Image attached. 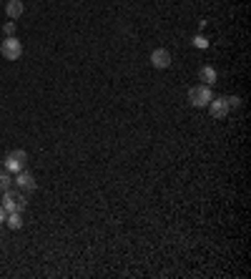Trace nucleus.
<instances>
[{
  "instance_id": "1",
  "label": "nucleus",
  "mask_w": 251,
  "mask_h": 279,
  "mask_svg": "<svg viewBox=\"0 0 251 279\" xmlns=\"http://www.w3.org/2000/svg\"><path fill=\"white\" fill-rule=\"evenodd\" d=\"M8 214H20L26 206H28V199H26V194L23 191H13V189H8V191H3V204H0Z\"/></svg>"
},
{
  "instance_id": "2",
  "label": "nucleus",
  "mask_w": 251,
  "mask_h": 279,
  "mask_svg": "<svg viewBox=\"0 0 251 279\" xmlns=\"http://www.w3.org/2000/svg\"><path fill=\"white\" fill-rule=\"evenodd\" d=\"M3 166H5L8 174H20L28 166V154L23 149H15V151H10V154L3 158Z\"/></svg>"
},
{
  "instance_id": "3",
  "label": "nucleus",
  "mask_w": 251,
  "mask_h": 279,
  "mask_svg": "<svg viewBox=\"0 0 251 279\" xmlns=\"http://www.w3.org/2000/svg\"><path fill=\"white\" fill-rule=\"evenodd\" d=\"M0 56L5 61H18L23 56V43L15 35H5V40L0 43Z\"/></svg>"
},
{
  "instance_id": "4",
  "label": "nucleus",
  "mask_w": 251,
  "mask_h": 279,
  "mask_svg": "<svg viewBox=\"0 0 251 279\" xmlns=\"http://www.w3.org/2000/svg\"><path fill=\"white\" fill-rule=\"evenodd\" d=\"M211 98H214L211 86H193V88L188 91V101H191V106H196V108L209 106V101H211Z\"/></svg>"
},
{
  "instance_id": "5",
  "label": "nucleus",
  "mask_w": 251,
  "mask_h": 279,
  "mask_svg": "<svg viewBox=\"0 0 251 279\" xmlns=\"http://www.w3.org/2000/svg\"><path fill=\"white\" fill-rule=\"evenodd\" d=\"M209 111H211L214 119H226V116H229V101H226L223 96L211 98V101H209Z\"/></svg>"
},
{
  "instance_id": "6",
  "label": "nucleus",
  "mask_w": 251,
  "mask_h": 279,
  "mask_svg": "<svg viewBox=\"0 0 251 279\" xmlns=\"http://www.w3.org/2000/svg\"><path fill=\"white\" fill-rule=\"evenodd\" d=\"M171 51H166V48H156L154 53H151V63H154V68L158 71H163V68H168L171 65Z\"/></svg>"
},
{
  "instance_id": "7",
  "label": "nucleus",
  "mask_w": 251,
  "mask_h": 279,
  "mask_svg": "<svg viewBox=\"0 0 251 279\" xmlns=\"http://www.w3.org/2000/svg\"><path fill=\"white\" fill-rule=\"evenodd\" d=\"M15 186H18V189L26 194V191H35V186H38V184H35V176H33V174H28V171L23 169L20 174H15Z\"/></svg>"
},
{
  "instance_id": "8",
  "label": "nucleus",
  "mask_w": 251,
  "mask_h": 279,
  "mask_svg": "<svg viewBox=\"0 0 251 279\" xmlns=\"http://www.w3.org/2000/svg\"><path fill=\"white\" fill-rule=\"evenodd\" d=\"M23 0H8V5H5V13H8V18L10 20H18L20 15H23Z\"/></svg>"
},
{
  "instance_id": "9",
  "label": "nucleus",
  "mask_w": 251,
  "mask_h": 279,
  "mask_svg": "<svg viewBox=\"0 0 251 279\" xmlns=\"http://www.w3.org/2000/svg\"><path fill=\"white\" fill-rule=\"evenodd\" d=\"M198 81H204V86H214V83H216V68L201 65V68H198Z\"/></svg>"
},
{
  "instance_id": "10",
  "label": "nucleus",
  "mask_w": 251,
  "mask_h": 279,
  "mask_svg": "<svg viewBox=\"0 0 251 279\" xmlns=\"http://www.w3.org/2000/svg\"><path fill=\"white\" fill-rule=\"evenodd\" d=\"M5 221H8V226H10V229H15V231L23 226V219H20V214H8V217H5Z\"/></svg>"
},
{
  "instance_id": "11",
  "label": "nucleus",
  "mask_w": 251,
  "mask_h": 279,
  "mask_svg": "<svg viewBox=\"0 0 251 279\" xmlns=\"http://www.w3.org/2000/svg\"><path fill=\"white\" fill-rule=\"evenodd\" d=\"M10 184H13V179H10V174L3 169V171H0V191H8Z\"/></svg>"
},
{
  "instance_id": "12",
  "label": "nucleus",
  "mask_w": 251,
  "mask_h": 279,
  "mask_svg": "<svg viewBox=\"0 0 251 279\" xmlns=\"http://www.w3.org/2000/svg\"><path fill=\"white\" fill-rule=\"evenodd\" d=\"M3 31H5V35H15V23H13V20H10V23H5V28H3Z\"/></svg>"
},
{
  "instance_id": "13",
  "label": "nucleus",
  "mask_w": 251,
  "mask_h": 279,
  "mask_svg": "<svg viewBox=\"0 0 251 279\" xmlns=\"http://www.w3.org/2000/svg\"><path fill=\"white\" fill-rule=\"evenodd\" d=\"M226 101H229V108H239L241 106V98H236V96L234 98H226Z\"/></svg>"
},
{
  "instance_id": "14",
  "label": "nucleus",
  "mask_w": 251,
  "mask_h": 279,
  "mask_svg": "<svg viewBox=\"0 0 251 279\" xmlns=\"http://www.w3.org/2000/svg\"><path fill=\"white\" fill-rule=\"evenodd\" d=\"M5 217H8V212H5V209H3V206H0V224H3V221H5Z\"/></svg>"
}]
</instances>
